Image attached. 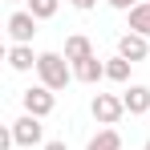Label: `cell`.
<instances>
[{"label": "cell", "mask_w": 150, "mask_h": 150, "mask_svg": "<svg viewBox=\"0 0 150 150\" xmlns=\"http://www.w3.org/2000/svg\"><path fill=\"white\" fill-rule=\"evenodd\" d=\"M37 77H41V85H49L53 93L57 89H65L73 77V65L65 61V53H41V61H37Z\"/></svg>", "instance_id": "6da1fadb"}, {"label": "cell", "mask_w": 150, "mask_h": 150, "mask_svg": "<svg viewBox=\"0 0 150 150\" xmlns=\"http://www.w3.org/2000/svg\"><path fill=\"white\" fill-rule=\"evenodd\" d=\"M89 110H93L98 126H118V122H122V114H126V101L118 98V93H93Z\"/></svg>", "instance_id": "7a4b0ae2"}, {"label": "cell", "mask_w": 150, "mask_h": 150, "mask_svg": "<svg viewBox=\"0 0 150 150\" xmlns=\"http://www.w3.org/2000/svg\"><path fill=\"white\" fill-rule=\"evenodd\" d=\"M37 25H41V21H37L28 8H16V12L8 16V25H4V28H8V41H12V45H33Z\"/></svg>", "instance_id": "3957f363"}, {"label": "cell", "mask_w": 150, "mask_h": 150, "mask_svg": "<svg viewBox=\"0 0 150 150\" xmlns=\"http://www.w3.org/2000/svg\"><path fill=\"white\" fill-rule=\"evenodd\" d=\"M21 101H25V114H33V118H49L53 110H57V93H53L49 85H33V89H25Z\"/></svg>", "instance_id": "277c9868"}, {"label": "cell", "mask_w": 150, "mask_h": 150, "mask_svg": "<svg viewBox=\"0 0 150 150\" xmlns=\"http://www.w3.org/2000/svg\"><path fill=\"white\" fill-rule=\"evenodd\" d=\"M12 138H16V146H41V142H45V126H41V118L21 114V118L12 122Z\"/></svg>", "instance_id": "5b68a950"}, {"label": "cell", "mask_w": 150, "mask_h": 150, "mask_svg": "<svg viewBox=\"0 0 150 150\" xmlns=\"http://www.w3.org/2000/svg\"><path fill=\"white\" fill-rule=\"evenodd\" d=\"M146 53H150L146 37H138V33H122V37H118V57H126V61H146Z\"/></svg>", "instance_id": "8992f818"}, {"label": "cell", "mask_w": 150, "mask_h": 150, "mask_svg": "<svg viewBox=\"0 0 150 150\" xmlns=\"http://www.w3.org/2000/svg\"><path fill=\"white\" fill-rule=\"evenodd\" d=\"M89 57H98V53H93V41H89L85 33H73V37L65 41V61H69V65H81V61H89Z\"/></svg>", "instance_id": "52a82bcc"}, {"label": "cell", "mask_w": 150, "mask_h": 150, "mask_svg": "<svg viewBox=\"0 0 150 150\" xmlns=\"http://www.w3.org/2000/svg\"><path fill=\"white\" fill-rule=\"evenodd\" d=\"M126 114H150V85H126Z\"/></svg>", "instance_id": "ba28073f"}, {"label": "cell", "mask_w": 150, "mask_h": 150, "mask_svg": "<svg viewBox=\"0 0 150 150\" xmlns=\"http://www.w3.org/2000/svg\"><path fill=\"white\" fill-rule=\"evenodd\" d=\"M37 61H41V53H33V45H12V49H8V65H12L16 73L37 69Z\"/></svg>", "instance_id": "9c48e42d"}, {"label": "cell", "mask_w": 150, "mask_h": 150, "mask_svg": "<svg viewBox=\"0 0 150 150\" xmlns=\"http://www.w3.org/2000/svg\"><path fill=\"white\" fill-rule=\"evenodd\" d=\"M73 77H77V81H85V85H98L101 77H105V61H101V57H89V61L73 65Z\"/></svg>", "instance_id": "30bf717a"}, {"label": "cell", "mask_w": 150, "mask_h": 150, "mask_svg": "<svg viewBox=\"0 0 150 150\" xmlns=\"http://www.w3.org/2000/svg\"><path fill=\"white\" fill-rule=\"evenodd\" d=\"M85 150H122V134H118L114 126H101L98 134L85 142Z\"/></svg>", "instance_id": "8fae6325"}, {"label": "cell", "mask_w": 150, "mask_h": 150, "mask_svg": "<svg viewBox=\"0 0 150 150\" xmlns=\"http://www.w3.org/2000/svg\"><path fill=\"white\" fill-rule=\"evenodd\" d=\"M126 16H130V33H138V37H146V41H150V4H146V0L134 4Z\"/></svg>", "instance_id": "7c38bea8"}, {"label": "cell", "mask_w": 150, "mask_h": 150, "mask_svg": "<svg viewBox=\"0 0 150 150\" xmlns=\"http://www.w3.org/2000/svg\"><path fill=\"white\" fill-rule=\"evenodd\" d=\"M130 65H134V61H126V57H110V61H105V77L118 81V85H126V81H130Z\"/></svg>", "instance_id": "4fadbf2b"}, {"label": "cell", "mask_w": 150, "mask_h": 150, "mask_svg": "<svg viewBox=\"0 0 150 150\" xmlns=\"http://www.w3.org/2000/svg\"><path fill=\"white\" fill-rule=\"evenodd\" d=\"M28 12L37 16V21H53L57 16V8H61V0H25Z\"/></svg>", "instance_id": "5bb4252c"}, {"label": "cell", "mask_w": 150, "mask_h": 150, "mask_svg": "<svg viewBox=\"0 0 150 150\" xmlns=\"http://www.w3.org/2000/svg\"><path fill=\"white\" fill-rule=\"evenodd\" d=\"M105 4H110V8H118V12H130V8H134V4H142V0H105Z\"/></svg>", "instance_id": "9a60e30c"}, {"label": "cell", "mask_w": 150, "mask_h": 150, "mask_svg": "<svg viewBox=\"0 0 150 150\" xmlns=\"http://www.w3.org/2000/svg\"><path fill=\"white\" fill-rule=\"evenodd\" d=\"M77 12H89V8H98V0H69Z\"/></svg>", "instance_id": "2e32d148"}, {"label": "cell", "mask_w": 150, "mask_h": 150, "mask_svg": "<svg viewBox=\"0 0 150 150\" xmlns=\"http://www.w3.org/2000/svg\"><path fill=\"white\" fill-rule=\"evenodd\" d=\"M45 150H69V146H65L61 138H53V142H45Z\"/></svg>", "instance_id": "e0dca14e"}, {"label": "cell", "mask_w": 150, "mask_h": 150, "mask_svg": "<svg viewBox=\"0 0 150 150\" xmlns=\"http://www.w3.org/2000/svg\"><path fill=\"white\" fill-rule=\"evenodd\" d=\"M142 150H150V138H146V146H142Z\"/></svg>", "instance_id": "ac0fdd59"}, {"label": "cell", "mask_w": 150, "mask_h": 150, "mask_svg": "<svg viewBox=\"0 0 150 150\" xmlns=\"http://www.w3.org/2000/svg\"><path fill=\"white\" fill-rule=\"evenodd\" d=\"M12 4H21V0H12Z\"/></svg>", "instance_id": "d6986e66"}, {"label": "cell", "mask_w": 150, "mask_h": 150, "mask_svg": "<svg viewBox=\"0 0 150 150\" xmlns=\"http://www.w3.org/2000/svg\"><path fill=\"white\" fill-rule=\"evenodd\" d=\"M146 4H150V0H146Z\"/></svg>", "instance_id": "ffe728a7"}]
</instances>
